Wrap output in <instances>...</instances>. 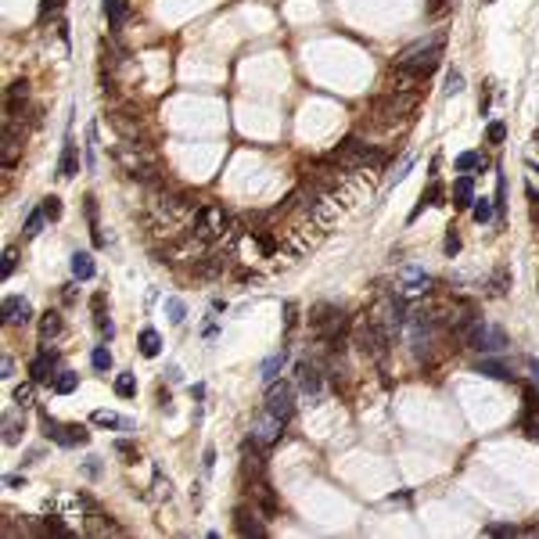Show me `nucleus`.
<instances>
[{
  "label": "nucleus",
  "mask_w": 539,
  "mask_h": 539,
  "mask_svg": "<svg viewBox=\"0 0 539 539\" xmlns=\"http://www.w3.org/2000/svg\"><path fill=\"white\" fill-rule=\"evenodd\" d=\"M442 54H446L442 36H432V40H421L414 47H406L392 65V83H399L392 90H417V83H424V79L442 65Z\"/></svg>",
  "instance_id": "f257e3e1"
},
{
  "label": "nucleus",
  "mask_w": 539,
  "mask_h": 539,
  "mask_svg": "<svg viewBox=\"0 0 539 539\" xmlns=\"http://www.w3.org/2000/svg\"><path fill=\"white\" fill-rule=\"evenodd\" d=\"M417 101H421V94L417 90H388L385 98H374L371 101V119L377 126H385V130H392L395 122H410L417 112Z\"/></svg>",
  "instance_id": "f03ea898"
},
{
  "label": "nucleus",
  "mask_w": 539,
  "mask_h": 539,
  "mask_svg": "<svg viewBox=\"0 0 539 539\" xmlns=\"http://www.w3.org/2000/svg\"><path fill=\"white\" fill-rule=\"evenodd\" d=\"M116 158H119L122 173H130L133 180H155V173H158V158L144 140H122L116 148Z\"/></svg>",
  "instance_id": "7ed1b4c3"
},
{
  "label": "nucleus",
  "mask_w": 539,
  "mask_h": 539,
  "mask_svg": "<svg viewBox=\"0 0 539 539\" xmlns=\"http://www.w3.org/2000/svg\"><path fill=\"white\" fill-rule=\"evenodd\" d=\"M345 313L338 306H331V302H316L309 309V331H313V338L316 342H327V345H338L345 338Z\"/></svg>",
  "instance_id": "20e7f679"
},
{
  "label": "nucleus",
  "mask_w": 539,
  "mask_h": 539,
  "mask_svg": "<svg viewBox=\"0 0 539 539\" xmlns=\"http://www.w3.org/2000/svg\"><path fill=\"white\" fill-rule=\"evenodd\" d=\"M331 158L338 162V169H382L385 166V151L363 144L360 137H345Z\"/></svg>",
  "instance_id": "39448f33"
},
{
  "label": "nucleus",
  "mask_w": 539,
  "mask_h": 539,
  "mask_svg": "<svg viewBox=\"0 0 539 539\" xmlns=\"http://www.w3.org/2000/svg\"><path fill=\"white\" fill-rule=\"evenodd\" d=\"M227 223H230V216H227V209L223 205H198L195 209V216H191V234L198 237V241H205V245H212V241H219V237L227 234Z\"/></svg>",
  "instance_id": "423d86ee"
},
{
  "label": "nucleus",
  "mask_w": 539,
  "mask_h": 539,
  "mask_svg": "<svg viewBox=\"0 0 539 539\" xmlns=\"http://www.w3.org/2000/svg\"><path fill=\"white\" fill-rule=\"evenodd\" d=\"M40 428H43V439H51L54 446H61V450H72V446L90 442L87 424H61L58 417L47 414V410H40Z\"/></svg>",
  "instance_id": "0eeeda50"
},
{
  "label": "nucleus",
  "mask_w": 539,
  "mask_h": 539,
  "mask_svg": "<svg viewBox=\"0 0 539 539\" xmlns=\"http://www.w3.org/2000/svg\"><path fill=\"white\" fill-rule=\"evenodd\" d=\"M464 345H471L474 353H482V356H493V353H503L511 342H507L503 327L485 324V320H474V327L468 331V342H464Z\"/></svg>",
  "instance_id": "6e6552de"
},
{
  "label": "nucleus",
  "mask_w": 539,
  "mask_h": 539,
  "mask_svg": "<svg viewBox=\"0 0 539 539\" xmlns=\"http://www.w3.org/2000/svg\"><path fill=\"white\" fill-rule=\"evenodd\" d=\"M406 327H410V349H414V356L424 360L432 353V327H435V316H428L424 309H414L406 316Z\"/></svg>",
  "instance_id": "1a4fd4ad"
},
{
  "label": "nucleus",
  "mask_w": 539,
  "mask_h": 539,
  "mask_svg": "<svg viewBox=\"0 0 539 539\" xmlns=\"http://www.w3.org/2000/svg\"><path fill=\"white\" fill-rule=\"evenodd\" d=\"M263 410H266V414H274L277 421L288 424V421H292V414H295V388H292L288 382H270Z\"/></svg>",
  "instance_id": "9d476101"
},
{
  "label": "nucleus",
  "mask_w": 539,
  "mask_h": 539,
  "mask_svg": "<svg viewBox=\"0 0 539 539\" xmlns=\"http://www.w3.org/2000/svg\"><path fill=\"white\" fill-rule=\"evenodd\" d=\"M234 532L237 536H266V525H263V514L256 503H241L234 511Z\"/></svg>",
  "instance_id": "9b49d317"
},
{
  "label": "nucleus",
  "mask_w": 539,
  "mask_h": 539,
  "mask_svg": "<svg viewBox=\"0 0 539 539\" xmlns=\"http://www.w3.org/2000/svg\"><path fill=\"white\" fill-rule=\"evenodd\" d=\"M280 432H284V421H277L274 414H266V410L252 421V442H256V446H274L280 439Z\"/></svg>",
  "instance_id": "f8f14e48"
},
{
  "label": "nucleus",
  "mask_w": 539,
  "mask_h": 539,
  "mask_svg": "<svg viewBox=\"0 0 539 539\" xmlns=\"http://www.w3.org/2000/svg\"><path fill=\"white\" fill-rule=\"evenodd\" d=\"M0 316H4L8 327H25L33 320V306H29V298H22V295H8L4 306H0Z\"/></svg>",
  "instance_id": "ddd939ff"
},
{
  "label": "nucleus",
  "mask_w": 539,
  "mask_h": 539,
  "mask_svg": "<svg viewBox=\"0 0 539 539\" xmlns=\"http://www.w3.org/2000/svg\"><path fill=\"white\" fill-rule=\"evenodd\" d=\"M54 367H58V353H54V349H47V342H40L36 360L29 363V377H33L36 385H43V382H51V377H54Z\"/></svg>",
  "instance_id": "4468645a"
},
{
  "label": "nucleus",
  "mask_w": 539,
  "mask_h": 539,
  "mask_svg": "<svg viewBox=\"0 0 539 539\" xmlns=\"http://www.w3.org/2000/svg\"><path fill=\"white\" fill-rule=\"evenodd\" d=\"M90 313H94V327H98V335L108 342L116 335V327H112V316H108V295L104 292H94L90 295Z\"/></svg>",
  "instance_id": "2eb2a0df"
},
{
  "label": "nucleus",
  "mask_w": 539,
  "mask_h": 539,
  "mask_svg": "<svg viewBox=\"0 0 539 539\" xmlns=\"http://www.w3.org/2000/svg\"><path fill=\"white\" fill-rule=\"evenodd\" d=\"M79 173V151H76V140L72 133L65 137V144H61V158H58V177L61 180H72Z\"/></svg>",
  "instance_id": "dca6fc26"
},
{
  "label": "nucleus",
  "mask_w": 539,
  "mask_h": 539,
  "mask_svg": "<svg viewBox=\"0 0 539 539\" xmlns=\"http://www.w3.org/2000/svg\"><path fill=\"white\" fill-rule=\"evenodd\" d=\"M295 382H298V388H302L306 395H316V392H320V367L309 363V360H302L295 367Z\"/></svg>",
  "instance_id": "f3484780"
},
{
  "label": "nucleus",
  "mask_w": 539,
  "mask_h": 539,
  "mask_svg": "<svg viewBox=\"0 0 539 539\" xmlns=\"http://www.w3.org/2000/svg\"><path fill=\"white\" fill-rule=\"evenodd\" d=\"M474 371L485 374V377H493V382H514V371L507 367L503 360H496V356H482L478 363H474Z\"/></svg>",
  "instance_id": "a211bd4d"
},
{
  "label": "nucleus",
  "mask_w": 539,
  "mask_h": 539,
  "mask_svg": "<svg viewBox=\"0 0 539 539\" xmlns=\"http://www.w3.org/2000/svg\"><path fill=\"white\" fill-rule=\"evenodd\" d=\"M428 288H432V277L421 274V270H406V280H403L399 295H403V298H417V295H424Z\"/></svg>",
  "instance_id": "6ab92c4d"
},
{
  "label": "nucleus",
  "mask_w": 539,
  "mask_h": 539,
  "mask_svg": "<svg viewBox=\"0 0 539 539\" xmlns=\"http://www.w3.org/2000/svg\"><path fill=\"white\" fill-rule=\"evenodd\" d=\"M442 195H446V191H442V184H439V180L428 184L424 191H421V198H417V205H414V212H410V223H414V219L428 209V205H442Z\"/></svg>",
  "instance_id": "aec40b11"
},
{
  "label": "nucleus",
  "mask_w": 539,
  "mask_h": 539,
  "mask_svg": "<svg viewBox=\"0 0 539 539\" xmlns=\"http://www.w3.org/2000/svg\"><path fill=\"white\" fill-rule=\"evenodd\" d=\"M83 212H87V227H90V237H94V248H104V234H101V223H98V198H94V195L83 198Z\"/></svg>",
  "instance_id": "412c9836"
},
{
  "label": "nucleus",
  "mask_w": 539,
  "mask_h": 539,
  "mask_svg": "<svg viewBox=\"0 0 539 539\" xmlns=\"http://www.w3.org/2000/svg\"><path fill=\"white\" fill-rule=\"evenodd\" d=\"M471 201H474V180H471V173H464L453 184V205L456 209H471Z\"/></svg>",
  "instance_id": "4be33fe9"
},
{
  "label": "nucleus",
  "mask_w": 539,
  "mask_h": 539,
  "mask_svg": "<svg viewBox=\"0 0 539 539\" xmlns=\"http://www.w3.org/2000/svg\"><path fill=\"white\" fill-rule=\"evenodd\" d=\"M72 277L76 280H94V274H98V266H94V256L90 252H72Z\"/></svg>",
  "instance_id": "5701e85b"
},
{
  "label": "nucleus",
  "mask_w": 539,
  "mask_h": 539,
  "mask_svg": "<svg viewBox=\"0 0 539 539\" xmlns=\"http://www.w3.org/2000/svg\"><path fill=\"white\" fill-rule=\"evenodd\" d=\"M137 349H140V356L144 360H155L158 353H162V338H158V331L155 327H144L137 335Z\"/></svg>",
  "instance_id": "b1692460"
},
{
  "label": "nucleus",
  "mask_w": 539,
  "mask_h": 539,
  "mask_svg": "<svg viewBox=\"0 0 539 539\" xmlns=\"http://www.w3.org/2000/svg\"><path fill=\"white\" fill-rule=\"evenodd\" d=\"M126 14H130V4H126V0H104V19H108V29H112V33L122 29Z\"/></svg>",
  "instance_id": "393cba45"
},
{
  "label": "nucleus",
  "mask_w": 539,
  "mask_h": 539,
  "mask_svg": "<svg viewBox=\"0 0 539 539\" xmlns=\"http://www.w3.org/2000/svg\"><path fill=\"white\" fill-rule=\"evenodd\" d=\"M61 327H65V320H61V313L58 309H47L40 316V342H51L61 335Z\"/></svg>",
  "instance_id": "a878e982"
},
{
  "label": "nucleus",
  "mask_w": 539,
  "mask_h": 539,
  "mask_svg": "<svg viewBox=\"0 0 539 539\" xmlns=\"http://www.w3.org/2000/svg\"><path fill=\"white\" fill-rule=\"evenodd\" d=\"M284 363H288V349H280V353H274L266 363H263V382H277V374L284 371Z\"/></svg>",
  "instance_id": "bb28decb"
},
{
  "label": "nucleus",
  "mask_w": 539,
  "mask_h": 539,
  "mask_svg": "<svg viewBox=\"0 0 539 539\" xmlns=\"http://www.w3.org/2000/svg\"><path fill=\"white\" fill-rule=\"evenodd\" d=\"M76 385H79V374H72V371H58V374L51 377V388H54L58 395H72Z\"/></svg>",
  "instance_id": "cd10ccee"
},
{
  "label": "nucleus",
  "mask_w": 539,
  "mask_h": 539,
  "mask_svg": "<svg viewBox=\"0 0 539 539\" xmlns=\"http://www.w3.org/2000/svg\"><path fill=\"white\" fill-rule=\"evenodd\" d=\"M22 432H25V421L14 417V414H8V417H4V446H19Z\"/></svg>",
  "instance_id": "c85d7f7f"
},
{
  "label": "nucleus",
  "mask_w": 539,
  "mask_h": 539,
  "mask_svg": "<svg viewBox=\"0 0 539 539\" xmlns=\"http://www.w3.org/2000/svg\"><path fill=\"white\" fill-rule=\"evenodd\" d=\"M11 399H14V406H19V410L33 406V403H36V382H33V377H29L25 385H19V388H14V392H11Z\"/></svg>",
  "instance_id": "c756f323"
},
{
  "label": "nucleus",
  "mask_w": 539,
  "mask_h": 539,
  "mask_svg": "<svg viewBox=\"0 0 539 539\" xmlns=\"http://www.w3.org/2000/svg\"><path fill=\"white\" fill-rule=\"evenodd\" d=\"M474 169H485V155H482V151H464V155H456V173H474Z\"/></svg>",
  "instance_id": "7c9ffc66"
},
{
  "label": "nucleus",
  "mask_w": 539,
  "mask_h": 539,
  "mask_svg": "<svg viewBox=\"0 0 539 539\" xmlns=\"http://www.w3.org/2000/svg\"><path fill=\"white\" fill-rule=\"evenodd\" d=\"M90 421H94V424H101V428H133L130 421H122L119 414H112V410H94Z\"/></svg>",
  "instance_id": "2f4dec72"
},
{
  "label": "nucleus",
  "mask_w": 539,
  "mask_h": 539,
  "mask_svg": "<svg viewBox=\"0 0 539 539\" xmlns=\"http://www.w3.org/2000/svg\"><path fill=\"white\" fill-rule=\"evenodd\" d=\"M87 532H94V536H104V532H112V536H119L122 529L116 525L112 518L104 521V514H90V525H87Z\"/></svg>",
  "instance_id": "473e14b6"
},
{
  "label": "nucleus",
  "mask_w": 539,
  "mask_h": 539,
  "mask_svg": "<svg viewBox=\"0 0 539 539\" xmlns=\"http://www.w3.org/2000/svg\"><path fill=\"white\" fill-rule=\"evenodd\" d=\"M116 395H119V399H133V395H137V377L133 374H116Z\"/></svg>",
  "instance_id": "72a5a7b5"
},
{
  "label": "nucleus",
  "mask_w": 539,
  "mask_h": 539,
  "mask_svg": "<svg viewBox=\"0 0 539 539\" xmlns=\"http://www.w3.org/2000/svg\"><path fill=\"white\" fill-rule=\"evenodd\" d=\"M493 209H496V205L489 201V198H474L471 201V216L478 219V223H489V219H493Z\"/></svg>",
  "instance_id": "f704fd0d"
},
{
  "label": "nucleus",
  "mask_w": 539,
  "mask_h": 539,
  "mask_svg": "<svg viewBox=\"0 0 539 539\" xmlns=\"http://www.w3.org/2000/svg\"><path fill=\"white\" fill-rule=\"evenodd\" d=\"M43 219H47L43 209H33V212L25 216V223H22V234H25V237H36V234L43 230Z\"/></svg>",
  "instance_id": "c9c22d12"
},
{
  "label": "nucleus",
  "mask_w": 539,
  "mask_h": 539,
  "mask_svg": "<svg viewBox=\"0 0 539 539\" xmlns=\"http://www.w3.org/2000/svg\"><path fill=\"white\" fill-rule=\"evenodd\" d=\"M40 209H43V216L51 219V223H58L61 212H65V209H61V198H58V195H47V198L40 201Z\"/></svg>",
  "instance_id": "e433bc0d"
},
{
  "label": "nucleus",
  "mask_w": 539,
  "mask_h": 539,
  "mask_svg": "<svg viewBox=\"0 0 539 539\" xmlns=\"http://www.w3.org/2000/svg\"><path fill=\"white\" fill-rule=\"evenodd\" d=\"M90 363H94V371L108 374V371H112V353H108L104 345H98V349H94V353H90Z\"/></svg>",
  "instance_id": "4c0bfd02"
},
{
  "label": "nucleus",
  "mask_w": 539,
  "mask_h": 539,
  "mask_svg": "<svg viewBox=\"0 0 539 539\" xmlns=\"http://www.w3.org/2000/svg\"><path fill=\"white\" fill-rule=\"evenodd\" d=\"M166 313H169V320H173V324H184V316H187V306H184V298L169 295V298H166Z\"/></svg>",
  "instance_id": "58836bf2"
},
{
  "label": "nucleus",
  "mask_w": 539,
  "mask_h": 539,
  "mask_svg": "<svg viewBox=\"0 0 539 539\" xmlns=\"http://www.w3.org/2000/svg\"><path fill=\"white\" fill-rule=\"evenodd\" d=\"M61 8H65V0H40V22L61 19Z\"/></svg>",
  "instance_id": "ea45409f"
},
{
  "label": "nucleus",
  "mask_w": 539,
  "mask_h": 539,
  "mask_svg": "<svg viewBox=\"0 0 539 539\" xmlns=\"http://www.w3.org/2000/svg\"><path fill=\"white\" fill-rule=\"evenodd\" d=\"M493 205H496V212L503 216V209H507V177L496 169V198H493Z\"/></svg>",
  "instance_id": "a19ab883"
},
{
  "label": "nucleus",
  "mask_w": 539,
  "mask_h": 539,
  "mask_svg": "<svg viewBox=\"0 0 539 539\" xmlns=\"http://www.w3.org/2000/svg\"><path fill=\"white\" fill-rule=\"evenodd\" d=\"M485 137H489V144H503V140H507V126L500 119H493V122L485 126Z\"/></svg>",
  "instance_id": "79ce46f5"
},
{
  "label": "nucleus",
  "mask_w": 539,
  "mask_h": 539,
  "mask_svg": "<svg viewBox=\"0 0 539 539\" xmlns=\"http://www.w3.org/2000/svg\"><path fill=\"white\" fill-rule=\"evenodd\" d=\"M442 90H446V94H461L464 90V72L461 69H450L446 72V87H442Z\"/></svg>",
  "instance_id": "37998d69"
},
{
  "label": "nucleus",
  "mask_w": 539,
  "mask_h": 539,
  "mask_svg": "<svg viewBox=\"0 0 539 539\" xmlns=\"http://www.w3.org/2000/svg\"><path fill=\"white\" fill-rule=\"evenodd\" d=\"M507 284H511V274H507V270H496V277L489 280V295H503Z\"/></svg>",
  "instance_id": "c03bdc74"
},
{
  "label": "nucleus",
  "mask_w": 539,
  "mask_h": 539,
  "mask_svg": "<svg viewBox=\"0 0 539 539\" xmlns=\"http://www.w3.org/2000/svg\"><path fill=\"white\" fill-rule=\"evenodd\" d=\"M116 453H119V456H126L122 464H133V461H137V446H133V442H126V439H119V442H116Z\"/></svg>",
  "instance_id": "a18cd8bd"
},
{
  "label": "nucleus",
  "mask_w": 539,
  "mask_h": 539,
  "mask_svg": "<svg viewBox=\"0 0 539 539\" xmlns=\"http://www.w3.org/2000/svg\"><path fill=\"white\" fill-rule=\"evenodd\" d=\"M442 248H446V256H450V259L456 256V252H461V234H456V227H450V234H446V245H442Z\"/></svg>",
  "instance_id": "49530a36"
},
{
  "label": "nucleus",
  "mask_w": 539,
  "mask_h": 539,
  "mask_svg": "<svg viewBox=\"0 0 539 539\" xmlns=\"http://www.w3.org/2000/svg\"><path fill=\"white\" fill-rule=\"evenodd\" d=\"M43 532H54V536H72V529L61 525V518H43Z\"/></svg>",
  "instance_id": "de8ad7c7"
},
{
  "label": "nucleus",
  "mask_w": 539,
  "mask_h": 539,
  "mask_svg": "<svg viewBox=\"0 0 539 539\" xmlns=\"http://www.w3.org/2000/svg\"><path fill=\"white\" fill-rule=\"evenodd\" d=\"M525 198H529V212H532V219H536V223H539V191H536L532 184L525 187Z\"/></svg>",
  "instance_id": "09e8293b"
},
{
  "label": "nucleus",
  "mask_w": 539,
  "mask_h": 539,
  "mask_svg": "<svg viewBox=\"0 0 539 539\" xmlns=\"http://www.w3.org/2000/svg\"><path fill=\"white\" fill-rule=\"evenodd\" d=\"M482 536H518V529L514 525H485Z\"/></svg>",
  "instance_id": "8fccbe9b"
},
{
  "label": "nucleus",
  "mask_w": 539,
  "mask_h": 539,
  "mask_svg": "<svg viewBox=\"0 0 539 539\" xmlns=\"http://www.w3.org/2000/svg\"><path fill=\"white\" fill-rule=\"evenodd\" d=\"M14 266H19V252L8 248V252H4V277H11V274H14Z\"/></svg>",
  "instance_id": "3c124183"
},
{
  "label": "nucleus",
  "mask_w": 539,
  "mask_h": 539,
  "mask_svg": "<svg viewBox=\"0 0 539 539\" xmlns=\"http://www.w3.org/2000/svg\"><path fill=\"white\" fill-rule=\"evenodd\" d=\"M83 471H87V478H98V474H101V464H98V456H87Z\"/></svg>",
  "instance_id": "603ef678"
},
{
  "label": "nucleus",
  "mask_w": 539,
  "mask_h": 539,
  "mask_svg": "<svg viewBox=\"0 0 539 539\" xmlns=\"http://www.w3.org/2000/svg\"><path fill=\"white\" fill-rule=\"evenodd\" d=\"M201 464H205V471H212V464H216V450H212V446H205V453H201Z\"/></svg>",
  "instance_id": "864d4df0"
},
{
  "label": "nucleus",
  "mask_w": 539,
  "mask_h": 539,
  "mask_svg": "<svg viewBox=\"0 0 539 539\" xmlns=\"http://www.w3.org/2000/svg\"><path fill=\"white\" fill-rule=\"evenodd\" d=\"M4 485H8V489H25V478H22V474H8Z\"/></svg>",
  "instance_id": "5fc2aeb1"
},
{
  "label": "nucleus",
  "mask_w": 539,
  "mask_h": 539,
  "mask_svg": "<svg viewBox=\"0 0 539 539\" xmlns=\"http://www.w3.org/2000/svg\"><path fill=\"white\" fill-rule=\"evenodd\" d=\"M216 331H219V327H216V316H209V320H205V327H201V335H205V338H216Z\"/></svg>",
  "instance_id": "6e6d98bb"
},
{
  "label": "nucleus",
  "mask_w": 539,
  "mask_h": 539,
  "mask_svg": "<svg viewBox=\"0 0 539 539\" xmlns=\"http://www.w3.org/2000/svg\"><path fill=\"white\" fill-rule=\"evenodd\" d=\"M0 371H4L0 377H11V374H14V360H11V356H4V360H0Z\"/></svg>",
  "instance_id": "4d7b16f0"
},
{
  "label": "nucleus",
  "mask_w": 539,
  "mask_h": 539,
  "mask_svg": "<svg viewBox=\"0 0 539 539\" xmlns=\"http://www.w3.org/2000/svg\"><path fill=\"white\" fill-rule=\"evenodd\" d=\"M72 288H76V284H61V298H65V302H72V298H76Z\"/></svg>",
  "instance_id": "13d9d810"
},
{
  "label": "nucleus",
  "mask_w": 539,
  "mask_h": 539,
  "mask_svg": "<svg viewBox=\"0 0 539 539\" xmlns=\"http://www.w3.org/2000/svg\"><path fill=\"white\" fill-rule=\"evenodd\" d=\"M529 371H532V382L539 385V360L536 356H529Z\"/></svg>",
  "instance_id": "bf43d9fd"
},
{
  "label": "nucleus",
  "mask_w": 539,
  "mask_h": 539,
  "mask_svg": "<svg viewBox=\"0 0 539 539\" xmlns=\"http://www.w3.org/2000/svg\"><path fill=\"white\" fill-rule=\"evenodd\" d=\"M191 395L195 399H205V385H191Z\"/></svg>",
  "instance_id": "052dcab7"
},
{
  "label": "nucleus",
  "mask_w": 539,
  "mask_h": 539,
  "mask_svg": "<svg viewBox=\"0 0 539 539\" xmlns=\"http://www.w3.org/2000/svg\"><path fill=\"white\" fill-rule=\"evenodd\" d=\"M529 173H536V177H539V166H536V162H529Z\"/></svg>",
  "instance_id": "680f3d73"
},
{
  "label": "nucleus",
  "mask_w": 539,
  "mask_h": 539,
  "mask_svg": "<svg viewBox=\"0 0 539 539\" xmlns=\"http://www.w3.org/2000/svg\"><path fill=\"white\" fill-rule=\"evenodd\" d=\"M482 4H493V0H482Z\"/></svg>",
  "instance_id": "e2e57ef3"
}]
</instances>
